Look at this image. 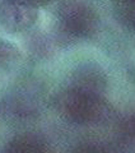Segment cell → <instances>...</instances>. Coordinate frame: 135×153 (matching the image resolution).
Instances as JSON below:
<instances>
[{
	"label": "cell",
	"instance_id": "6da1fadb",
	"mask_svg": "<svg viewBox=\"0 0 135 153\" xmlns=\"http://www.w3.org/2000/svg\"><path fill=\"white\" fill-rule=\"evenodd\" d=\"M60 115L68 121L88 125L98 124L110 117L111 110L101 93L69 87L56 101Z\"/></svg>",
	"mask_w": 135,
	"mask_h": 153
},
{
	"label": "cell",
	"instance_id": "7a4b0ae2",
	"mask_svg": "<svg viewBox=\"0 0 135 153\" xmlns=\"http://www.w3.org/2000/svg\"><path fill=\"white\" fill-rule=\"evenodd\" d=\"M59 23L65 35L74 38H89L97 32L98 17L85 4L70 1L60 8Z\"/></svg>",
	"mask_w": 135,
	"mask_h": 153
},
{
	"label": "cell",
	"instance_id": "3957f363",
	"mask_svg": "<svg viewBox=\"0 0 135 153\" xmlns=\"http://www.w3.org/2000/svg\"><path fill=\"white\" fill-rule=\"evenodd\" d=\"M36 7L26 0H3L0 3V25L9 32H22L37 21Z\"/></svg>",
	"mask_w": 135,
	"mask_h": 153
},
{
	"label": "cell",
	"instance_id": "277c9868",
	"mask_svg": "<svg viewBox=\"0 0 135 153\" xmlns=\"http://www.w3.org/2000/svg\"><path fill=\"white\" fill-rule=\"evenodd\" d=\"M70 87L101 93L106 87V76L96 65H82L74 73Z\"/></svg>",
	"mask_w": 135,
	"mask_h": 153
},
{
	"label": "cell",
	"instance_id": "5b68a950",
	"mask_svg": "<svg viewBox=\"0 0 135 153\" xmlns=\"http://www.w3.org/2000/svg\"><path fill=\"white\" fill-rule=\"evenodd\" d=\"M50 151L45 140L35 135H19L13 138L4 148V152H47Z\"/></svg>",
	"mask_w": 135,
	"mask_h": 153
},
{
	"label": "cell",
	"instance_id": "8992f818",
	"mask_svg": "<svg viewBox=\"0 0 135 153\" xmlns=\"http://www.w3.org/2000/svg\"><path fill=\"white\" fill-rule=\"evenodd\" d=\"M19 56L18 49L5 40L0 38V65L14 61Z\"/></svg>",
	"mask_w": 135,
	"mask_h": 153
},
{
	"label": "cell",
	"instance_id": "52a82bcc",
	"mask_svg": "<svg viewBox=\"0 0 135 153\" xmlns=\"http://www.w3.org/2000/svg\"><path fill=\"white\" fill-rule=\"evenodd\" d=\"M119 1L122 18L130 23V26L135 27V0H119Z\"/></svg>",
	"mask_w": 135,
	"mask_h": 153
},
{
	"label": "cell",
	"instance_id": "ba28073f",
	"mask_svg": "<svg viewBox=\"0 0 135 153\" xmlns=\"http://www.w3.org/2000/svg\"><path fill=\"white\" fill-rule=\"evenodd\" d=\"M128 134H129V138H131V139L135 142V114L133 115V117L130 119V121H129Z\"/></svg>",
	"mask_w": 135,
	"mask_h": 153
},
{
	"label": "cell",
	"instance_id": "9c48e42d",
	"mask_svg": "<svg viewBox=\"0 0 135 153\" xmlns=\"http://www.w3.org/2000/svg\"><path fill=\"white\" fill-rule=\"evenodd\" d=\"M27 3H30L31 5L33 7H42V5H46V4H49L50 1H52V0H26Z\"/></svg>",
	"mask_w": 135,
	"mask_h": 153
}]
</instances>
